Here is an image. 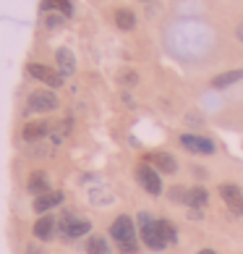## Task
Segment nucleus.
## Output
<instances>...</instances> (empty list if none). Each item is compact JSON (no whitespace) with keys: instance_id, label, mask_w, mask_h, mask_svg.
<instances>
[{"instance_id":"f257e3e1","label":"nucleus","mask_w":243,"mask_h":254,"mask_svg":"<svg viewBox=\"0 0 243 254\" xmlns=\"http://www.w3.org/2000/svg\"><path fill=\"white\" fill-rule=\"evenodd\" d=\"M134 220L128 218V215H120V218L113 220V225H110V233H113V239L120 244V249H123L126 254H134L139 247H136V239H134Z\"/></svg>"},{"instance_id":"f03ea898","label":"nucleus","mask_w":243,"mask_h":254,"mask_svg":"<svg viewBox=\"0 0 243 254\" xmlns=\"http://www.w3.org/2000/svg\"><path fill=\"white\" fill-rule=\"evenodd\" d=\"M139 223H142V241L146 244L149 249L162 252V249L167 247V241L162 239L160 228H157V220H152L146 212H142V215H139Z\"/></svg>"},{"instance_id":"7ed1b4c3","label":"nucleus","mask_w":243,"mask_h":254,"mask_svg":"<svg viewBox=\"0 0 243 254\" xmlns=\"http://www.w3.org/2000/svg\"><path fill=\"white\" fill-rule=\"evenodd\" d=\"M26 73H29L32 79H37V81H45L52 89L63 87V73L55 71V68H48V65H42V63H29L26 65Z\"/></svg>"},{"instance_id":"20e7f679","label":"nucleus","mask_w":243,"mask_h":254,"mask_svg":"<svg viewBox=\"0 0 243 254\" xmlns=\"http://www.w3.org/2000/svg\"><path fill=\"white\" fill-rule=\"evenodd\" d=\"M29 113H52L55 108H58V97L52 95V92H48V89H37V92H32L29 95Z\"/></svg>"},{"instance_id":"39448f33","label":"nucleus","mask_w":243,"mask_h":254,"mask_svg":"<svg viewBox=\"0 0 243 254\" xmlns=\"http://www.w3.org/2000/svg\"><path fill=\"white\" fill-rule=\"evenodd\" d=\"M136 178H139V184L144 186V191H149V194H160L162 191V181H160V176H157V171L152 165L142 163L136 168Z\"/></svg>"},{"instance_id":"423d86ee","label":"nucleus","mask_w":243,"mask_h":254,"mask_svg":"<svg viewBox=\"0 0 243 254\" xmlns=\"http://www.w3.org/2000/svg\"><path fill=\"white\" fill-rule=\"evenodd\" d=\"M181 144L189 149V152H196V155H212V152H214V142H209L207 136L183 134V136H181Z\"/></svg>"},{"instance_id":"0eeeda50","label":"nucleus","mask_w":243,"mask_h":254,"mask_svg":"<svg viewBox=\"0 0 243 254\" xmlns=\"http://www.w3.org/2000/svg\"><path fill=\"white\" fill-rule=\"evenodd\" d=\"M220 196L225 199V204L233 212L243 215V194H241V189L236 184H220Z\"/></svg>"},{"instance_id":"6e6552de","label":"nucleus","mask_w":243,"mask_h":254,"mask_svg":"<svg viewBox=\"0 0 243 254\" xmlns=\"http://www.w3.org/2000/svg\"><path fill=\"white\" fill-rule=\"evenodd\" d=\"M149 163H152V168H157V171H162V173H175L178 171L175 157L167 155V152H152L149 155Z\"/></svg>"},{"instance_id":"1a4fd4ad","label":"nucleus","mask_w":243,"mask_h":254,"mask_svg":"<svg viewBox=\"0 0 243 254\" xmlns=\"http://www.w3.org/2000/svg\"><path fill=\"white\" fill-rule=\"evenodd\" d=\"M63 202V194L60 191H48V194H40L34 199V212H50L52 207H58Z\"/></svg>"},{"instance_id":"9d476101","label":"nucleus","mask_w":243,"mask_h":254,"mask_svg":"<svg viewBox=\"0 0 243 254\" xmlns=\"http://www.w3.org/2000/svg\"><path fill=\"white\" fill-rule=\"evenodd\" d=\"M55 61H58V68L63 76H71L73 71H76V58H73V53L68 48H58V53H55Z\"/></svg>"},{"instance_id":"9b49d317","label":"nucleus","mask_w":243,"mask_h":254,"mask_svg":"<svg viewBox=\"0 0 243 254\" xmlns=\"http://www.w3.org/2000/svg\"><path fill=\"white\" fill-rule=\"evenodd\" d=\"M89 228L92 225L87 220H76V218H65L63 220V233L71 236V239H79V236H84V233H89Z\"/></svg>"},{"instance_id":"f8f14e48","label":"nucleus","mask_w":243,"mask_h":254,"mask_svg":"<svg viewBox=\"0 0 243 254\" xmlns=\"http://www.w3.org/2000/svg\"><path fill=\"white\" fill-rule=\"evenodd\" d=\"M241 79H243V68H238V71H225V73H220V76L212 79V87H214V89H225V87H230V84H236V81H241Z\"/></svg>"},{"instance_id":"ddd939ff","label":"nucleus","mask_w":243,"mask_h":254,"mask_svg":"<svg viewBox=\"0 0 243 254\" xmlns=\"http://www.w3.org/2000/svg\"><path fill=\"white\" fill-rule=\"evenodd\" d=\"M115 26H118V29H123V32L134 29V26H136L134 11H128V8H118V11H115Z\"/></svg>"},{"instance_id":"4468645a","label":"nucleus","mask_w":243,"mask_h":254,"mask_svg":"<svg viewBox=\"0 0 243 254\" xmlns=\"http://www.w3.org/2000/svg\"><path fill=\"white\" fill-rule=\"evenodd\" d=\"M52 228H55V220L52 218H42V220L34 223V236L48 241V239H52Z\"/></svg>"},{"instance_id":"2eb2a0df","label":"nucleus","mask_w":243,"mask_h":254,"mask_svg":"<svg viewBox=\"0 0 243 254\" xmlns=\"http://www.w3.org/2000/svg\"><path fill=\"white\" fill-rule=\"evenodd\" d=\"M50 128H52V126L48 124V121H40V124H29V126L24 128V136L32 142V139H40V136H45V134H50Z\"/></svg>"},{"instance_id":"dca6fc26","label":"nucleus","mask_w":243,"mask_h":254,"mask_svg":"<svg viewBox=\"0 0 243 254\" xmlns=\"http://www.w3.org/2000/svg\"><path fill=\"white\" fill-rule=\"evenodd\" d=\"M42 11H60L63 16H71V0H42Z\"/></svg>"},{"instance_id":"f3484780","label":"nucleus","mask_w":243,"mask_h":254,"mask_svg":"<svg viewBox=\"0 0 243 254\" xmlns=\"http://www.w3.org/2000/svg\"><path fill=\"white\" fill-rule=\"evenodd\" d=\"M186 204L189 207H204L207 204V191H204L201 186H191L189 196H186Z\"/></svg>"},{"instance_id":"a211bd4d","label":"nucleus","mask_w":243,"mask_h":254,"mask_svg":"<svg viewBox=\"0 0 243 254\" xmlns=\"http://www.w3.org/2000/svg\"><path fill=\"white\" fill-rule=\"evenodd\" d=\"M48 176L45 173H32V178H29V191H34L37 196L40 194H48Z\"/></svg>"},{"instance_id":"6ab92c4d","label":"nucleus","mask_w":243,"mask_h":254,"mask_svg":"<svg viewBox=\"0 0 243 254\" xmlns=\"http://www.w3.org/2000/svg\"><path fill=\"white\" fill-rule=\"evenodd\" d=\"M87 254H107V241L99 239V236L89 239L87 241Z\"/></svg>"},{"instance_id":"aec40b11","label":"nucleus","mask_w":243,"mask_h":254,"mask_svg":"<svg viewBox=\"0 0 243 254\" xmlns=\"http://www.w3.org/2000/svg\"><path fill=\"white\" fill-rule=\"evenodd\" d=\"M157 228H160V233H162V239H165L167 244L178 239V233H175V228H173V225L167 223V220H157Z\"/></svg>"},{"instance_id":"412c9836","label":"nucleus","mask_w":243,"mask_h":254,"mask_svg":"<svg viewBox=\"0 0 243 254\" xmlns=\"http://www.w3.org/2000/svg\"><path fill=\"white\" fill-rule=\"evenodd\" d=\"M45 24H48L50 29H58V26L63 24V13H50L48 18H45Z\"/></svg>"},{"instance_id":"4be33fe9","label":"nucleus","mask_w":243,"mask_h":254,"mask_svg":"<svg viewBox=\"0 0 243 254\" xmlns=\"http://www.w3.org/2000/svg\"><path fill=\"white\" fill-rule=\"evenodd\" d=\"M120 81H123V84H131V87H134V84L139 81V76H136L134 71H123V73H120Z\"/></svg>"},{"instance_id":"5701e85b","label":"nucleus","mask_w":243,"mask_h":254,"mask_svg":"<svg viewBox=\"0 0 243 254\" xmlns=\"http://www.w3.org/2000/svg\"><path fill=\"white\" fill-rule=\"evenodd\" d=\"M186 196H189V191H183V189H173V191H170V199H178V202H186Z\"/></svg>"},{"instance_id":"b1692460","label":"nucleus","mask_w":243,"mask_h":254,"mask_svg":"<svg viewBox=\"0 0 243 254\" xmlns=\"http://www.w3.org/2000/svg\"><path fill=\"white\" fill-rule=\"evenodd\" d=\"M199 254H217V252H214V249H201Z\"/></svg>"},{"instance_id":"393cba45","label":"nucleus","mask_w":243,"mask_h":254,"mask_svg":"<svg viewBox=\"0 0 243 254\" xmlns=\"http://www.w3.org/2000/svg\"><path fill=\"white\" fill-rule=\"evenodd\" d=\"M29 254H40V252H37V249H34V247H29Z\"/></svg>"},{"instance_id":"a878e982","label":"nucleus","mask_w":243,"mask_h":254,"mask_svg":"<svg viewBox=\"0 0 243 254\" xmlns=\"http://www.w3.org/2000/svg\"><path fill=\"white\" fill-rule=\"evenodd\" d=\"M238 37H241V40H243V26H241V29H238Z\"/></svg>"}]
</instances>
